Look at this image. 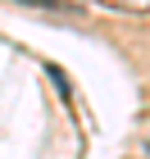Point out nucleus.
I'll return each instance as SVG.
<instances>
[{"label": "nucleus", "mask_w": 150, "mask_h": 159, "mask_svg": "<svg viewBox=\"0 0 150 159\" xmlns=\"http://www.w3.org/2000/svg\"><path fill=\"white\" fill-rule=\"evenodd\" d=\"M96 5L114 14H150V0H96Z\"/></svg>", "instance_id": "nucleus-1"}]
</instances>
